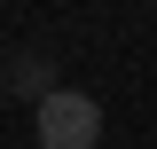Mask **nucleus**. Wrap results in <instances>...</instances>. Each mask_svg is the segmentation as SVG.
<instances>
[{
	"mask_svg": "<svg viewBox=\"0 0 157 149\" xmlns=\"http://www.w3.org/2000/svg\"><path fill=\"white\" fill-rule=\"evenodd\" d=\"M32 133H39V149H94L102 141V102L78 94V86H55L32 110Z\"/></svg>",
	"mask_w": 157,
	"mask_h": 149,
	"instance_id": "nucleus-1",
	"label": "nucleus"
}]
</instances>
